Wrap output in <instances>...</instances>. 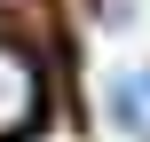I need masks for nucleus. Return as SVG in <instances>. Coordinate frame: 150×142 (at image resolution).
Wrapping results in <instances>:
<instances>
[{"instance_id":"nucleus-2","label":"nucleus","mask_w":150,"mask_h":142,"mask_svg":"<svg viewBox=\"0 0 150 142\" xmlns=\"http://www.w3.org/2000/svg\"><path fill=\"white\" fill-rule=\"evenodd\" d=\"M111 126H127V134L150 142V111H142V87L134 79H111Z\"/></svg>"},{"instance_id":"nucleus-4","label":"nucleus","mask_w":150,"mask_h":142,"mask_svg":"<svg viewBox=\"0 0 150 142\" xmlns=\"http://www.w3.org/2000/svg\"><path fill=\"white\" fill-rule=\"evenodd\" d=\"M134 87H142V95H150V71H134Z\"/></svg>"},{"instance_id":"nucleus-1","label":"nucleus","mask_w":150,"mask_h":142,"mask_svg":"<svg viewBox=\"0 0 150 142\" xmlns=\"http://www.w3.org/2000/svg\"><path fill=\"white\" fill-rule=\"evenodd\" d=\"M40 119H47V71L24 40H0V142L40 134Z\"/></svg>"},{"instance_id":"nucleus-3","label":"nucleus","mask_w":150,"mask_h":142,"mask_svg":"<svg viewBox=\"0 0 150 142\" xmlns=\"http://www.w3.org/2000/svg\"><path fill=\"white\" fill-rule=\"evenodd\" d=\"M0 8H40V0H0Z\"/></svg>"}]
</instances>
